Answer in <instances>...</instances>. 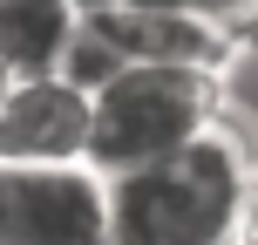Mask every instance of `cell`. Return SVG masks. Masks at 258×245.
<instances>
[{"label": "cell", "mask_w": 258, "mask_h": 245, "mask_svg": "<svg viewBox=\"0 0 258 245\" xmlns=\"http://www.w3.org/2000/svg\"><path fill=\"white\" fill-rule=\"evenodd\" d=\"M238 245H258V170L245 184V205H238Z\"/></svg>", "instance_id": "9c48e42d"}, {"label": "cell", "mask_w": 258, "mask_h": 245, "mask_svg": "<svg viewBox=\"0 0 258 245\" xmlns=\"http://www.w3.org/2000/svg\"><path fill=\"white\" fill-rule=\"evenodd\" d=\"M75 34H82L75 0H0V68L7 75H54Z\"/></svg>", "instance_id": "8992f818"}, {"label": "cell", "mask_w": 258, "mask_h": 245, "mask_svg": "<svg viewBox=\"0 0 258 245\" xmlns=\"http://www.w3.org/2000/svg\"><path fill=\"white\" fill-rule=\"evenodd\" d=\"M0 245H109L95 164H0Z\"/></svg>", "instance_id": "3957f363"}, {"label": "cell", "mask_w": 258, "mask_h": 245, "mask_svg": "<svg viewBox=\"0 0 258 245\" xmlns=\"http://www.w3.org/2000/svg\"><path fill=\"white\" fill-rule=\"evenodd\" d=\"M258 170V129L231 95L224 123L150 170L109 177V245H238V205Z\"/></svg>", "instance_id": "6da1fadb"}, {"label": "cell", "mask_w": 258, "mask_h": 245, "mask_svg": "<svg viewBox=\"0 0 258 245\" xmlns=\"http://www.w3.org/2000/svg\"><path fill=\"white\" fill-rule=\"evenodd\" d=\"M197 7H204L211 14V21H224V27H231V34H258V0H197Z\"/></svg>", "instance_id": "ba28073f"}, {"label": "cell", "mask_w": 258, "mask_h": 245, "mask_svg": "<svg viewBox=\"0 0 258 245\" xmlns=\"http://www.w3.org/2000/svg\"><path fill=\"white\" fill-rule=\"evenodd\" d=\"M109 41L122 48V62H150V68H204V75H231L245 34H231L224 21H211L190 0H170V7H143V0H109L89 14Z\"/></svg>", "instance_id": "277c9868"}, {"label": "cell", "mask_w": 258, "mask_h": 245, "mask_svg": "<svg viewBox=\"0 0 258 245\" xmlns=\"http://www.w3.org/2000/svg\"><path fill=\"white\" fill-rule=\"evenodd\" d=\"M143 7H170V0H143ZM190 7H197V0H190Z\"/></svg>", "instance_id": "8fae6325"}, {"label": "cell", "mask_w": 258, "mask_h": 245, "mask_svg": "<svg viewBox=\"0 0 258 245\" xmlns=\"http://www.w3.org/2000/svg\"><path fill=\"white\" fill-rule=\"evenodd\" d=\"M75 7H82V14H95V7H109V0H75Z\"/></svg>", "instance_id": "30bf717a"}, {"label": "cell", "mask_w": 258, "mask_h": 245, "mask_svg": "<svg viewBox=\"0 0 258 245\" xmlns=\"http://www.w3.org/2000/svg\"><path fill=\"white\" fill-rule=\"evenodd\" d=\"M231 109V75L204 68H150L129 62L102 95H95V129H89V164L102 177H129L163 157L190 150L197 136L224 123Z\"/></svg>", "instance_id": "7a4b0ae2"}, {"label": "cell", "mask_w": 258, "mask_h": 245, "mask_svg": "<svg viewBox=\"0 0 258 245\" xmlns=\"http://www.w3.org/2000/svg\"><path fill=\"white\" fill-rule=\"evenodd\" d=\"M95 95L54 75H14L0 95V164H89Z\"/></svg>", "instance_id": "5b68a950"}, {"label": "cell", "mask_w": 258, "mask_h": 245, "mask_svg": "<svg viewBox=\"0 0 258 245\" xmlns=\"http://www.w3.org/2000/svg\"><path fill=\"white\" fill-rule=\"evenodd\" d=\"M122 68H129V62H122V48H116V41H109L102 27L89 21V14H82V34L68 41V55H61V75L75 82V89H89V95H102L109 82L122 75Z\"/></svg>", "instance_id": "52a82bcc"}, {"label": "cell", "mask_w": 258, "mask_h": 245, "mask_svg": "<svg viewBox=\"0 0 258 245\" xmlns=\"http://www.w3.org/2000/svg\"><path fill=\"white\" fill-rule=\"evenodd\" d=\"M7 82H14V75H7V68H0V95H7Z\"/></svg>", "instance_id": "7c38bea8"}]
</instances>
